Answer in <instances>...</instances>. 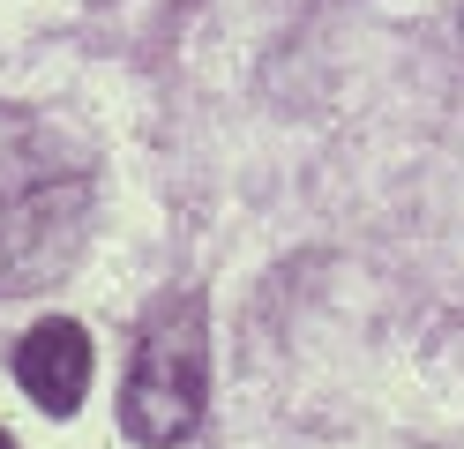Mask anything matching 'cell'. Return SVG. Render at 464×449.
<instances>
[{"label": "cell", "mask_w": 464, "mask_h": 449, "mask_svg": "<svg viewBox=\"0 0 464 449\" xmlns=\"http://www.w3.org/2000/svg\"><path fill=\"white\" fill-rule=\"evenodd\" d=\"M91 232V150L61 120L0 105V292H45Z\"/></svg>", "instance_id": "1"}, {"label": "cell", "mask_w": 464, "mask_h": 449, "mask_svg": "<svg viewBox=\"0 0 464 449\" xmlns=\"http://www.w3.org/2000/svg\"><path fill=\"white\" fill-rule=\"evenodd\" d=\"M202 397H210V337H202V292L158 299L142 322V345L121 382V427L142 449H172L202 427Z\"/></svg>", "instance_id": "2"}, {"label": "cell", "mask_w": 464, "mask_h": 449, "mask_svg": "<svg viewBox=\"0 0 464 449\" xmlns=\"http://www.w3.org/2000/svg\"><path fill=\"white\" fill-rule=\"evenodd\" d=\"M15 382L31 389V405H38V412L68 419V412L82 405V389H91V329L68 322V315L38 322L31 337L15 345Z\"/></svg>", "instance_id": "3"}, {"label": "cell", "mask_w": 464, "mask_h": 449, "mask_svg": "<svg viewBox=\"0 0 464 449\" xmlns=\"http://www.w3.org/2000/svg\"><path fill=\"white\" fill-rule=\"evenodd\" d=\"M0 449H15V442H8V434H0Z\"/></svg>", "instance_id": "4"}, {"label": "cell", "mask_w": 464, "mask_h": 449, "mask_svg": "<svg viewBox=\"0 0 464 449\" xmlns=\"http://www.w3.org/2000/svg\"><path fill=\"white\" fill-rule=\"evenodd\" d=\"M457 30H464V23H457Z\"/></svg>", "instance_id": "5"}]
</instances>
